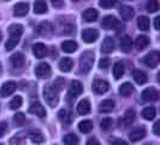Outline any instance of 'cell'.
<instances>
[{
	"instance_id": "6da1fadb",
	"label": "cell",
	"mask_w": 160,
	"mask_h": 145,
	"mask_svg": "<svg viewBox=\"0 0 160 145\" xmlns=\"http://www.w3.org/2000/svg\"><path fill=\"white\" fill-rule=\"evenodd\" d=\"M23 34V27L21 24H12L8 28V40L5 44L6 51H11L16 47Z\"/></svg>"
},
{
	"instance_id": "7a4b0ae2",
	"label": "cell",
	"mask_w": 160,
	"mask_h": 145,
	"mask_svg": "<svg viewBox=\"0 0 160 145\" xmlns=\"http://www.w3.org/2000/svg\"><path fill=\"white\" fill-rule=\"evenodd\" d=\"M94 64V53L92 51L83 52L80 57V70L83 74H87L92 70Z\"/></svg>"
},
{
	"instance_id": "3957f363",
	"label": "cell",
	"mask_w": 160,
	"mask_h": 145,
	"mask_svg": "<svg viewBox=\"0 0 160 145\" xmlns=\"http://www.w3.org/2000/svg\"><path fill=\"white\" fill-rule=\"evenodd\" d=\"M43 97H45V100L47 102V104L52 108H54L58 102H59V97H58V91H57L53 86H45L43 89Z\"/></svg>"
},
{
	"instance_id": "277c9868",
	"label": "cell",
	"mask_w": 160,
	"mask_h": 145,
	"mask_svg": "<svg viewBox=\"0 0 160 145\" xmlns=\"http://www.w3.org/2000/svg\"><path fill=\"white\" fill-rule=\"evenodd\" d=\"M82 91H83V86H82V83H81L80 81H77V80L72 81L71 83H70L69 92H68V99H69L70 102L75 100L76 97H78L81 93H82Z\"/></svg>"
},
{
	"instance_id": "5b68a950",
	"label": "cell",
	"mask_w": 160,
	"mask_h": 145,
	"mask_svg": "<svg viewBox=\"0 0 160 145\" xmlns=\"http://www.w3.org/2000/svg\"><path fill=\"white\" fill-rule=\"evenodd\" d=\"M159 61H160V55L159 52H157V51H152V52H149L148 55H146L143 57V63L148 68H152V69L159 64Z\"/></svg>"
},
{
	"instance_id": "8992f818",
	"label": "cell",
	"mask_w": 160,
	"mask_h": 145,
	"mask_svg": "<svg viewBox=\"0 0 160 145\" xmlns=\"http://www.w3.org/2000/svg\"><path fill=\"white\" fill-rule=\"evenodd\" d=\"M99 38V32L95 28H86L82 32V40L87 44H93Z\"/></svg>"
},
{
	"instance_id": "52a82bcc",
	"label": "cell",
	"mask_w": 160,
	"mask_h": 145,
	"mask_svg": "<svg viewBox=\"0 0 160 145\" xmlns=\"http://www.w3.org/2000/svg\"><path fill=\"white\" fill-rule=\"evenodd\" d=\"M51 72H52L51 67L47 63H40L35 68V75L38 78H40V79H47V78H49Z\"/></svg>"
},
{
	"instance_id": "ba28073f",
	"label": "cell",
	"mask_w": 160,
	"mask_h": 145,
	"mask_svg": "<svg viewBox=\"0 0 160 145\" xmlns=\"http://www.w3.org/2000/svg\"><path fill=\"white\" fill-rule=\"evenodd\" d=\"M101 25L104 27L105 29L110 30V29H116V28L120 27V23L118 22V19L114 16L108 15V16L104 17V19H102V22H101Z\"/></svg>"
},
{
	"instance_id": "9c48e42d",
	"label": "cell",
	"mask_w": 160,
	"mask_h": 145,
	"mask_svg": "<svg viewBox=\"0 0 160 145\" xmlns=\"http://www.w3.org/2000/svg\"><path fill=\"white\" fill-rule=\"evenodd\" d=\"M29 113L39 116L40 119H43L46 116V109H45V106L41 104L40 102H32L30 106H29Z\"/></svg>"
},
{
	"instance_id": "30bf717a",
	"label": "cell",
	"mask_w": 160,
	"mask_h": 145,
	"mask_svg": "<svg viewBox=\"0 0 160 145\" xmlns=\"http://www.w3.org/2000/svg\"><path fill=\"white\" fill-rule=\"evenodd\" d=\"M17 89V85L13 82V81H8V82H5L2 86H1V89H0V96L1 97H8L11 96Z\"/></svg>"
},
{
	"instance_id": "8fae6325",
	"label": "cell",
	"mask_w": 160,
	"mask_h": 145,
	"mask_svg": "<svg viewBox=\"0 0 160 145\" xmlns=\"http://www.w3.org/2000/svg\"><path fill=\"white\" fill-rule=\"evenodd\" d=\"M134 120H135V110L134 109H128L124 114V116L119 120V125L123 127H128L134 122Z\"/></svg>"
},
{
	"instance_id": "7c38bea8",
	"label": "cell",
	"mask_w": 160,
	"mask_h": 145,
	"mask_svg": "<svg viewBox=\"0 0 160 145\" xmlns=\"http://www.w3.org/2000/svg\"><path fill=\"white\" fill-rule=\"evenodd\" d=\"M142 98L146 102H155L159 98V92L154 87H148L142 92Z\"/></svg>"
},
{
	"instance_id": "4fadbf2b",
	"label": "cell",
	"mask_w": 160,
	"mask_h": 145,
	"mask_svg": "<svg viewBox=\"0 0 160 145\" xmlns=\"http://www.w3.org/2000/svg\"><path fill=\"white\" fill-rule=\"evenodd\" d=\"M110 89V83L106 80H95L93 83V89L98 94H104Z\"/></svg>"
},
{
	"instance_id": "5bb4252c",
	"label": "cell",
	"mask_w": 160,
	"mask_h": 145,
	"mask_svg": "<svg viewBox=\"0 0 160 145\" xmlns=\"http://www.w3.org/2000/svg\"><path fill=\"white\" fill-rule=\"evenodd\" d=\"M10 62H11V65H12L13 68L19 69V68H22L24 65V63H25V58H24V56L21 52H16V53H13L12 56L10 57Z\"/></svg>"
},
{
	"instance_id": "9a60e30c",
	"label": "cell",
	"mask_w": 160,
	"mask_h": 145,
	"mask_svg": "<svg viewBox=\"0 0 160 145\" xmlns=\"http://www.w3.org/2000/svg\"><path fill=\"white\" fill-rule=\"evenodd\" d=\"M119 47L122 52L129 53L131 51V48H132V40H131V38L128 36V35H124L123 38H120Z\"/></svg>"
},
{
	"instance_id": "2e32d148",
	"label": "cell",
	"mask_w": 160,
	"mask_h": 145,
	"mask_svg": "<svg viewBox=\"0 0 160 145\" xmlns=\"http://www.w3.org/2000/svg\"><path fill=\"white\" fill-rule=\"evenodd\" d=\"M29 11V5L27 3H18L13 6V13L17 17H23L28 13Z\"/></svg>"
},
{
	"instance_id": "e0dca14e",
	"label": "cell",
	"mask_w": 160,
	"mask_h": 145,
	"mask_svg": "<svg viewBox=\"0 0 160 145\" xmlns=\"http://www.w3.org/2000/svg\"><path fill=\"white\" fill-rule=\"evenodd\" d=\"M114 40H113L111 36H106L101 44V52L104 53H111L114 50Z\"/></svg>"
},
{
	"instance_id": "ac0fdd59",
	"label": "cell",
	"mask_w": 160,
	"mask_h": 145,
	"mask_svg": "<svg viewBox=\"0 0 160 145\" xmlns=\"http://www.w3.org/2000/svg\"><path fill=\"white\" fill-rule=\"evenodd\" d=\"M119 15H120V17H122L123 19L129 21V19H131V18L134 17V15H135V11H134V8H131V6L123 5V6H120V8H119Z\"/></svg>"
},
{
	"instance_id": "d6986e66",
	"label": "cell",
	"mask_w": 160,
	"mask_h": 145,
	"mask_svg": "<svg viewBox=\"0 0 160 145\" xmlns=\"http://www.w3.org/2000/svg\"><path fill=\"white\" fill-rule=\"evenodd\" d=\"M98 16H99V12L96 11L95 8H87V10L82 13V18H83L86 22H88V23L96 21Z\"/></svg>"
},
{
	"instance_id": "ffe728a7",
	"label": "cell",
	"mask_w": 160,
	"mask_h": 145,
	"mask_svg": "<svg viewBox=\"0 0 160 145\" xmlns=\"http://www.w3.org/2000/svg\"><path fill=\"white\" fill-rule=\"evenodd\" d=\"M144 136H146V129L144 128H136L134 129V131H131L130 132V134H129V139L131 140V142H138V140H141V139H143Z\"/></svg>"
},
{
	"instance_id": "44dd1931",
	"label": "cell",
	"mask_w": 160,
	"mask_h": 145,
	"mask_svg": "<svg viewBox=\"0 0 160 145\" xmlns=\"http://www.w3.org/2000/svg\"><path fill=\"white\" fill-rule=\"evenodd\" d=\"M58 119H59V121H60L64 126H69L72 121L71 114L69 113L66 109H62V110L58 113Z\"/></svg>"
},
{
	"instance_id": "7402d4cb",
	"label": "cell",
	"mask_w": 160,
	"mask_h": 145,
	"mask_svg": "<svg viewBox=\"0 0 160 145\" xmlns=\"http://www.w3.org/2000/svg\"><path fill=\"white\" fill-rule=\"evenodd\" d=\"M72 67H73V61H72L71 58H69V57L62 58L60 62H59V69L64 72H70Z\"/></svg>"
},
{
	"instance_id": "603a6c76",
	"label": "cell",
	"mask_w": 160,
	"mask_h": 145,
	"mask_svg": "<svg viewBox=\"0 0 160 145\" xmlns=\"http://www.w3.org/2000/svg\"><path fill=\"white\" fill-rule=\"evenodd\" d=\"M78 47V45H77V42L73 40H66V41H63L62 42V50L66 52V53H72V52H75L76 50Z\"/></svg>"
},
{
	"instance_id": "cb8c5ba5",
	"label": "cell",
	"mask_w": 160,
	"mask_h": 145,
	"mask_svg": "<svg viewBox=\"0 0 160 145\" xmlns=\"http://www.w3.org/2000/svg\"><path fill=\"white\" fill-rule=\"evenodd\" d=\"M32 53H34V56L36 57V58H42V57H45V55L47 53V48H46V46L43 44L38 42L32 47Z\"/></svg>"
},
{
	"instance_id": "d4e9b609",
	"label": "cell",
	"mask_w": 160,
	"mask_h": 145,
	"mask_svg": "<svg viewBox=\"0 0 160 145\" xmlns=\"http://www.w3.org/2000/svg\"><path fill=\"white\" fill-rule=\"evenodd\" d=\"M36 32L39 33L40 35H48V34H51V33L53 32V25L49 22H42L36 28Z\"/></svg>"
},
{
	"instance_id": "484cf974",
	"label": "cell",
	"mask_w": 160,
	"mask_h": 145,
	"mask_svg": "<svg viewBox=\"0 0 160 145\" xmlns=\"http://www.w3.org/2000/svg\"><path fill=\"white\" fill-rule=\"evenodd\" d=\"M90 111V103L88 99H82L77 105V113L80 115H87Z\"/></svg>"
},
{
	"instance_id": "4316f807",
	"label": "cell",
	"mask_w": 160,
	"mask_h": 145,
	"mask_svg": "<svg viewBox=\"0 0 160 145\" xmlns=\"http://www.w3.org/2000/svg\"><path fill=\"white\" fill-rule=\"evenodd\" d=\"M135 45H136V48L138 51H143L144 48H147V46L149 45V39L146 35H140L136 38Z\"/></svg>"
},
{
	"instance_id": "83f0119b",
	"label": "cell",
	"mask_w": 160,
	"mask_h": 145,
	"mask_svg": "<svg viewBox=\"0 0 160 145\" xmlns=\"http://www.w3.org/2000/svg\"><path fill=\"white\" fill-rule=\"evenodd\" d=\"M124 72H125V68H124V64L122 62H117L113 65V76L116 80H119L120 78L124 75Z\"/></svg>"
},
{
	"instance_id": "f1b7e54d",
	"label": "cell",
	"mask_w": 160,
	"mask_h": 145,
	"mask_svg": "<svg viewBox=\"0 0 160 145\" xmlns=\"http://www.w3.org/2000/svg\"><path fill=\"white\" fill-rule=\"evenodd\" d=\"M34 12L38 15H42L47 12V4L45 3V0H36L34 4Z\"/></svg>"
},
{
	"instance_id": "f546056e",
	"label": "cell",
	"mask_w": 160,
	"mask_h": 145,
	"mask_svg": "<svg viewBox=\"0 0 160 145\" xmlns=\"http://www.w3.org/2000/svg\"><path fill=\"white\" fill-rule=\"evenodd\" d=\"M113 109H114V102H113L112 99H106L99 106V110L101 113H105V114L111 113Z\"/></svg>"
},
{
	"instance_id": "4dcf8cb0",
	"label": "cell",
	"mask_w": 160,
	"mask_h": 145,
	"mask_svg": "<svg viewBox=\"0 0 160 145\" xmlns=\"http://www.w3.org/2000/svg\"><path fill=\"white\" fill-rule=\"evenodd\" d=\"M134 93V86L130 82H125L119 87V94L122 97H129Z\"/></svg>"
},
{
	"instance_id": "1f68e13d",
	"label": "cell",
	"mask_w": 160,
	"mask_h": 145,
	"mask_svg": "<svg viewBox=\"0 0 160 145\" xmlns=\"http://www.w3.org/2000/svg\"><path fill=\"white\" fill-rule=\"evenodd\" d=\"M132 76H134V80L136 81L138 85H143L144 82H147V80H148L147 74L142 70H135Z\"/></svg>"
},
{
	"instance_id": "d6a6232c",
	"label": "cell",
	"mask_w": 160,
	"mask_h": 145,
	"mask_svg": "<svg viewBox=\"0 0 160 145\" xmlns=\"http://www.w3.org/2000/svg\"><path fill=\"white\" fill-rule=\"evenodd\" d=\"M78 129L82 133H89L93 129V122L90 120H83L78 123Z\"/></svg>"
},
{
	"instance_id": "836d02e7",
	"label": "cell",
	"mask_w": 160,
	"mask_h": 145,
	"mask_svg": "<svg viewBox=\"0 0 160 145\" xmlns=\"http://www.w3.org/2000/svg\"><path fill=\"white\" fill-rule=\"evenodd\" d=\"M63 142L65 145H78V137L73 133H68L66 136H64L63 138Z\"/></svg>"
},
{
	"instance_id": "e575fe53",
	"label": "cell",
	"mask_w": 160,
	"mask_h": 145,
	"mask_svg": "<svg viewBox=\"0 0 160 145\" xmlns=\"http://www.w3.org/2000/svg\"><path fill=\"white\" fill-rule=\"evenodd\" d=\"M155 114H157V111H155L154 106H147V108H144L143 111H142V116H143L144 120L151 121L155 117Z\"/></svg>"
},
{
	"instance_id": "d590c367",
	"label": "cell",
	"mask_w": 160,
	"mask_h": 145,
	"mask_svg": "<svg viewBox=\"0 0 160 145\" xmlns=\"http://www.w3.org/2000/svg\"><path fill=\"white\" fill-rule=\"evenodd\" d=\"M29 138H30V140H32V143H35V144H41V143H43V136L41 134L40 131H32L30 133H29Z\"/></svg>"
},
{
	"instance_id": "8d00e7d4",
	"label": "cell",
	"mask_w": 160,
	"mask_h": 145,
	"mask_svg": "<svg viewBox=\"0 0 160 145\" xmlns=\"http://www.w3.org/2000/svg\"><path fill=\"white\" fill-rule=\"evenodd\" d=\"M137 25H138V28H140L141 30H148V29H149V19H148V17H146V16L138 17V19H137Z\"/></svg>"
},
{
	"instance_id": "74e56055",
	"label": "cell",
	"mask_w": 160,
	"mask_h": 145,
	"mask_svg": "<svg viewBox=\"0 0 160 145\" xmlns=\"http://www.w3.org/2000/svg\"><path fill=\"white\" fill-rule=\"evenodd\" d=\"M146 8L151 13L157 12L159 10V3H158V0H148L147 1V5H146Z\"/></svg>"
},
{
	"instance_id": "f35d334b",
	"label": "cell",
	"mask_w": 160,
	"mask_h": 145,
	"mask_svg": "<svg viewBox=\"0 0 160 145\" xmlns=\"http://www.w3.org/2000/svg\"><path fill=\"white\" fill-rule=\"evenodd\" d=\"M22 103H23V99L21 96H16L11 102H10V109L11 110H16L18 108L22 106Z\"/></svg>"
},
{
	"instance_id": "ab89813d",
	"label": "cell",
	"mask_w": 160,
	"mask_h": 145,
	"mask_svg": "<svg viewBox=\"0 0 160 145\" xmlns=\"http://www.w3.org/2000/svg\"><path fill=\"white\" fill-rule=\"evenodd\" d=\"M13 121L17 126H22L24 122H25V116H24L23 113H18L13 116Z\"/></svg>"
},
{
	"instance_id": "60d3db41",
	"label": "cell",
	"mask_w": 160,
	"mask_h": 145,
	"mask_svg": "<svg viewBox=\"0 0 160 145\" xmlns=\"http://www.w3.org/2000/svg\"><path fill=\"white\" fill-rule=\"evenodd\" d=\"M112 120L111 119H108V117H106V119H104V120L100 122V127H101V129H104V131H107V129L111 128V126H112Z\"/></svg>"
},
{
	"instance_id": "b9f144b4",
	"label": "cell",
	"mask_w": 160,
	"mask_h": 145,
	"mask_svg": "<svg viewBox=\"0 0 160 145\" xmlns=\"http://www.w3.org/2000/svg\"><path fill=\"white\" fill-rule=\"evenodd\" d=\"M116 3H117V0H100L99 5H100L101 8H108L114 6V5H116Z\"/></svg>"
},
{
	"instance_id": "7bdbcfd3",
	"label": "cell",
	"mask_w": 160,
	"mask_h": 145,
	"mask_svg": "<svg viewBox=\"0 0 160 145\" xmlns=\"http://www.w3.org/2000/svg\"><path fill=\"white\" fill-rule=\"evenodd\" d=\"M64 83H65L64 79H62V78H58V79H57V80L53 82V87H54V89H56L57 91L59 92L60 89L64 87Z\"/></svg>"
},
{
	"instance_id": "ee69618b",
	"label": "cell",
	"mask_w": 160,
	"mask_h": 145,
	"mask_svg": "<svg viewBox=\"0 0 160 145\" xmlns=\"http://www.w3.org/2000/svg\"><path fill=\"white\" fill-rule=\"evenodd\" d=\"M110 67V59L108 58H101L99 62V68L100 69H107Z\"/></svg>"
},
{
	"instance_id": "f6af8a7d",
	"label": "cell",
	"mask_w": 160,
	"mask_h": 145,
	"mask_svg": "<svg viewBox=\"0 0 160 145\" xmlns=\"http://www.w3.org/2000/svg\"><path fill=\"white\" fill-rule=\"evenodd\" d=\"M6 129H8V123L6 122H0V138H2Z\"/></svg>"
},
{
	"instance_id": "bcb514c9",
	"label": "cell",
	"mask_w": 160,
	"mask_h": 145,
	"mask_svg": "<svg viewBox=\"0 0 160 145\" xmlns=\"http://www.w3.org/2000/svg\"><path fill=\"white\" fill-rule=\"evenodd\" d=\"M86 145H101L98 140H96L95 138H90L88 142L86 143Z\"/></svg>"
},
{
	"instance_id": "7dc6e473",
	"label": "cell",
	"mask_w": 160,
	"mask_h": 145,
	"mask_svg": "<svg viewBox=\"0 0 160 145\" xmlns=\"http://www.w3.org/2000/svg\"><path fill=\"white\" fill-rule=\"evenodd\" d=\"M52 1V5L54 8H60L63 5V0H51Z\"/></svg>"
},
{
	"instance_id": "c3c4849f",
	"label": "cell",
	"mask_w": 160,
	"mask_h": 145,
	"mask_svg": "<svg viewBox=\"0 0 160 145\" xmlns=\"http://www.w3.org/2000/svg\"><path fill=\"white\" fill-rule=\"evenodd\" d=\"M153 132L155 136H159V121L154 123V127H153Z\"/></svg>"
},
{
	"instance_id": "681fc988",
	"label": "cell",
	"mask_w": 160,
	"mask_h": 145,
	"mask_svg": "<svg viewBox=\"0 0 160 145\" xmlns=\"http://www.w3.org/2000/svg\"><path fill=\"white\" fill-rule=\"evenodd\" d=\"M19 144V138L13 137L10 139V145H18Z\"/></svg>"
},
{
	"instance_id": "f907efd6",
	"label": "cell",
	"mask_w": 160,
	"mask_h": 145,
	"mask_svg": "<svg viewBox=\"0 0 160 145\" xmlns=\"http://www.w3.org/2000/svg\"><path fill=\"white\" fill-rule=\"evenodd\" d=\"M159 21H160V17H155V19H154V27H155V29H157V30H159L160 29Z\"/></svg>"
},
{
	"instance_id": "816d5d0a",
	"label": "cell",
	"mask_w": 160,
	"mask_h": 145,
	"mask_svg": "<svg viewBox=\"0 0 160 145\" xmlns=\"http://www.w3.org/2000/svg\"><path fill=\"white\" fill-rule=\"evenodd\" d=\"M112 145H128V143H127V142H124V140H122V139H118V140L113 142Z\"/></svg>"
},
{
	"instance_id": "f5cc1de1",
	"label": "cell",
	"mask_w": 160,
	"mask_h": 145,
	"mask_svg": "<svg viewBox=\"0 0 160 145\" xmlns=\"http://www.w3.org/2000/svg\"><path fill=\"white\" fill-rule=\"evenodd\" d=\"M1 39H2V34H1V32H0V41H1Z\"/></svg>"
},
{
	"instance_id": "db71d44e",
	"label": "cell",
	"mask_w": 160,
	"mask_h": 145,
	"mask_svg": "<svg viewBox=\"0 0 160 145\" xmlns=\"http://www.w3.org/2000/svg\"><path fill=\"white\" fill-rule=\"evenodd\" d=\"M72 1H76V3H77V1H80V0H72Z\"/></svg>"
},
{
	"instance_id": "11a10c76",
	"label": "cell",
	"mask_w": 160,
	"mask_h": 145,
	"mask_svg": "<svg viewBox=\"0 0 160 145\" xmlns=\"http://www.w3.org/2000/svg\"><path fill=\"white\" fill-rule=\"evenodd\" d=\"M0 72H1V64H0Z\"/></svg>"
},
{
	"instance_id": "9f6ffc18",
	"label": "cell",
	"mask_w": 160,
	"mask_h": 145,
	"mask_svg": "<svg viewBox=\"0 0 160 145\" xmlns=\"http://www.w3.org/2000/svg\"><path fill=\"white\" fill-rule=\"evenodd\" d=\"M5 1H10V0H5Z\"/></svg>"
},
{
	"instance_id": "6f0895ef",
	"label": "cell",
	"mask_w": 160,
	"mask_h": 145,
	"mask_svg": "<svg viewBox=\"0 0 160 145\" xmlns=\"http://www.w3.org/2000/svg\"><path fill=\"white\" fill-rule=\"evenodd\" d=\"M0 145H4V144H0Z\"/></svg>"
}]
</instances>
